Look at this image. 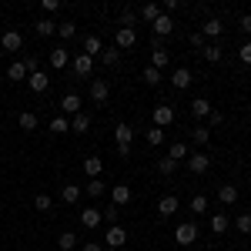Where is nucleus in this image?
I'll use <instances>...</instances> for the list:
<instances>
[{"instance_id": "nucleus-1", "label": "nucleus", "mask_w": 251, "mask_h": 251, "mask_svg": "<svg viewBox=\"0 0 251 251\" xmlns=\"http://www.w3.org/2000/svg\"><path fill=\"white\" fill-rule=\"evenodd\" d=\"M20 47H24V37H20L17 30H3L0 34V50L3 54H17Z\"/></svg>"}, {"instance_id": "nucleus-2", "label": "nucleus", "mask_w": 251, "mask_h": 251, "mask_svg": "<svg viewBox=\"0 0 251 251\" xmlns=\"http://www.w3.org/2000/svg\"><path fill=\"white\" fill-rule=\"evenodd\" d=\"M174 241H177V245H184V248H188V245H194V241H198V225H194V221H188V225H177Z\"/></svg>"}, {"instance_id": "nucleus-3", "label": "nucleus", "mask_w": 251, "mask_h": 251, "mask_svg": "<svg viewBox=\"0 0 251 251\" xmlns=\"http://www.w3.org/2000/svg\"><path fill=\"white\" fill-rule=\"evenodd\" d=\"M137 44V30L134 27H117V37H114V47L117 50H127Z\"/></svg>"}, {"instance_id": "nucleus-4", "label": "nucleus", "mask_w": 251, "mask_h": 251, "mask_svg": "<svg viewBox=\"0 0 251 251\" xmlns=\"http://www.w3.org/2000/svg\"><path fill=\"white\" fill-rule=\"evenodd\" d=\"M211 168V157L204 154V151H194V154H188V171L191 174H204Z\"/></svg>"}, {"instance_id": "nucleus-5", "label": "nucleus", "mask_w": 251, "mask_h": 251, "mask_svg": "<svg viewBox=\"0 0 251 251\" xmlns=\"http://www.w3.org/2000/svg\"><path fill=\"white\" fill-rule=\"evenodd\" d=\"M151 117H154V127H161V131H164L168 124H174V107H171V104H157Z\"/></svg>"}, {"instance_id": "nucleus-6", "label": "nucleus", "mask_w": 251, "mask_h": 251, "mask_svg": "<svg viewBox=\"0 0 251 251\" xmlns=\"http://www.w3.org/2000/svg\"><path fill=\"white\" fill-rule=\"evenodd\" d=\"M171 84L177 87V91H188V87L194 84V74L188 71V67H177V71L171 74Z\"/></svg>"}, {"instance_id": "nucleus-7", "label": "nucleus", "mask_w": 251, "mask_h": 251, "mask_svg": "<svg viewBox=\"0 0 251 251\" xmlns=\"http://www.w3.org/2000/svg\"><path fill=\"white\" fill-rule=\"evenodd\" d=\"M168 64H171V54H168V50L161 47V40H157L154 47H151V67H157V71H164Z\"/></svg>"}, {"instance_id": "nucleus-8", "label": "nucleus", "mask_w": 251, "mask_h": 251, "mask_svg": "<svg viewBox=\"0 0 251 251\" xmlns=\"http://www.w3.org/2000/svg\"><path fill=\"white\" fill-rule=\"evenodd\" d=\"M107 97H111V84L107 80H91V100L94 104H104Z\"/></svg>"}, {"instance_id": "nucleus-9", "label": "nucleus", "mask_w": 251, "mask_h": 251, "mask_svg": "<svg viewBox=\"0 0 251 251\" xmlns=\"http://www.w3.org/2000/svg\"><path fill=\"white\" fill-rule=\"evenodd\" d=\"M114 141H117V148H131V141H134V131H131V124H117L114 127Z\"/></svg>"}, {"instance_id": "nucleus-10", "label": "nucleus", "mask_w": 251, "mask_h": 251, "mask_svg": "<svg viewBox=\"0 0 251 251\" xmlns=\"http://www.w3.org/2000/svg\"><path fill=\"white\" fill-rule=\"evenodd\" d=\"M91 71H94V57L77 54V57H74V74H77V77H91Z\"/></svg>"}, {"instance_id": "nucleus-11", "label": "nucleus", "mask_w": 251, "mask_h": 251, "mask_svg": "<svg viewBox=\"0 0 251 251\" xmlns=\"http://www.w3.org/2000/svg\"><path fill=\"white\" fill-rule=\"evenodd\" d=\"M27 87H30L34 94H44V91L50 87V77H47L44 71H37V74H30V77H27Z\"/></svg>"}, {"instance_id": "nucleus-12", "label": "nucleus", "mask_w": 251, "mask_h": 251, "mask_svg": "<svg viewBox=\"0 0 251 251\" xmlns=\"http://www.w3.org/2000/svg\"><path fill=\"white\" fill-rule=\"evenodd\" d=\"M151 30H154L157 37H168V34H171V30H174V20L168 17V14H161V17H157L154 24H151Z\"/></svg>"}, {"instance_id": "nucleus-13", "label": "nucleus", "mask_w": 251, "mask_h": 251, "mask_svg": "<svg viewBox=\"0 0 251 251\" xmlns=\"http://www.w3.org/2000/svg\"><path fill=\"white\" fill-rule=\"evenodd\" d=\"M67 64H71L67 47H54V50H50V67H54V71H60V67H67Z\"/></svg>"}, {"instance_id": "nucleus-14", "label": "nucleus", "mask_w": 251, "mask_h": 251, "mask_svg": "<svg viewBox=\"0 0 251 251\" xmlns=\"http://www.w3.org/2000/svg\"><path fill=\"white\" fill-rule=\"evenodd\" d=\"M124 241H127V231L117 228V225H111V228H107V248H121Z\"/></svg>"}, {"instance_id": "nucleus-15", "label": "nucleus", "mask_w": 251, "mask_h": 251, "mask_svg": "<svg viewBox=\"0 0 251 251\" xmlns=\"http://www.w3.org/2000/svg\"><path fill=\"white\" fill-rule=\"evenodd\" d=\"M60 111L64 114H80V97L71 91V94H64V100H60Z\"/></svg>"}, {"instance_id": "nucleus-16", "label": "nucleus", "mask_w": 251, "mask_h": 251, "mask_svg": "<svg viewBox=\"0 0 251 251\" xmlns=\"http://www.w3.org/2000/svg\"><path fill=\"white\" fill-rule=\"evenodd\" d=\"M174 211H177V198H174V194H164V198L157 201V214L168 218V214H174Z\"/></svg>"}, {"instance_id": "nucleus-17", "label": "nucleus", "mask_w": 251, "mask_h": 251, "mask_svg": "<svg viewBox=\"0 0 251 251\" xmlns=\"http://www.w3.org/2000/svg\"><path fill=\"white\" fill-rule=\"evenodd\" d=\"M111 201H114L117 208L127 204V201H131V188H127V184H114V188H111Z\"/></svg>"}, {"instance_id": "nucleus-18", "label": "nucleus", "mask_w": 251, "mask_h": 251, "mask_svg": "<svg viewBox=\"0 0 251 251\" xmlns=\"http://www.w3.org/2000/svg\"><path fill=\"white\" fill-rule=\"evenodd\" d=\"M100 221H104V218H100L97 208H84V211H80V225H84V228H97Z\"/></svg>"}, {"instance_id": "nucleus-19", "label": "nucleus", "mask_w": 251, "mask_h": 251, "mask_svg": "<svg viewBox=\"0 0 251 251\" xmlns=\"http://www.w3.org/2000/svg\"><path fill=\"white\" fill-rule=\"evenodd\" d=\"M211 111H214V107L208 104V100H204V97H194V100H191V114L198 117V121H201V117H208Z\"/></svg>"}, {"instance_id": "nucleus-20", "label": "nucleus", "mask_w": 251, "mask_h": 251, "mask_svg": "<svg viewBox=\"0 0 251 251\" xmlns=\"http://www.w3.org/2000/svg\"><path fill=\"white\" fill-rule=\"evenodd\" d=\"M218 201H221V204H234V201H238V188H234V184H221V188H218Z\"/></svg>"}, {"instance_id": "nucleus-21", "label": "nucleus", "mask_w": 251, "mask_h": 251, "mask_svg": "<svg viewBox=\"0 0 251 251\" xmlns=\"http://www.w3.org/2000/svg\"><path fill=\"white\" fill-rule=\"evenodd\" d=\"M34 30H37L40 37H54V34H57V24H54V20H47V17H40L37 24H34Z\"/></svg>"}, {"instance_id": "nucleus-22", "label": "nucleus", "mask_w": 251, "mask_h": 251, "mask_svg": "<svg viewBox=\"0 0 251 251\" xmlns=\"http://www.w3.org/2000/svg\"><path fill=\"white\" fill-rule=\"evenodd\" d=\"M77 198H80L77 184H64V188H60V201H64V204H77Z\"/></svg>"}, {"instance_id": "nucleus-23", "label": "nucleus", "mask_w": 251, "mask_h": 251, "mask_svg": "<svg viewBox=\"0 0 251 251\" xmlns=\"http://www.w3.org/2000/svg\"><path fill=\"white\" fill-rule=\"evenodd\" d=\"M228 228H231L228 214H211V231H214V234H225Z\"/></svg>"}, {"instance_id": "nucleus-24", "label": "nucleus", "mask_w": 251, "mask_h": 251, "mask_svg": "<svg viewBox=\"0 0 251 251\" xmlns=\"http://www.w3.org/2000/svg\"><path fill=\"white\" fill-rule=\"evenodd\" d=\"M100 50H104L100 37H94V34H91V37H84V54H87V57H94V54H100Z\"/></svg>"}, {"instance_id": "nucleus-25", "label": "nucleus", "mask_w": 251, "mask_h": 251, "mask_svg": "<svg viewBox=\"0 0 251 251\" xmlns=\"http://www.w3.org/2000/svg\"><path fill=\"white\" fill-rule=\"evenodd\" d=\"M84 171H87V177H100L104 161H100V157H87V161H84Z\"/></svg>"}, {"instance_id": "nucleus-26", "label": "nucleus", "mask_w": 251, "mask_h": 251, "mask_svg": "<svg viewBox=\"0 0 251 251\" xmlns=\"http://www.w3.org/2000/svg\"><path fill=\"white\" fill-rule=\"evenodd\" d=\"M71 127H74L77 134H84V131L91 127V114H84V111H80V114H74V121H71Z\"/></svg>"}, {"instance_id": "nucleus-27", "label": "nucleus", "mask_w": 251, "mask_h": 251, "mask_svg": "<svg viewBox=\"0 0 251 251\" xmlns=\"http://www.w3.org/2000/svg\"><path fill=\"white\" fill-rule=\"evenodd\" d=\"M84 191L91 194V198H100V194L107 191V184H104V181H100V177H91V181H87V188H84Z\"/></svg>"}, {"instance_id": "nucleus-28", "label": "nucleus", "mask_w": 251, "mask_h": 251, "mask_svg": "<svg viewBox=\"0 0 251 251\" xmlns=\"http://www.w3.org/2000/svg\"><path fill=\"white\" fill-rule=\"evenodd\" d=\"M144 141H148L151 148H157V144H164V131H161V127H148V131H144Z\"/></svg>"}, {"instance_id": "nucleus-29", "label": "nucleus", "mask_w": 251, "mask_h": 251, "mask_svg": "<svg viewBox=\"0 0 251 251\" xmlns=\"http://www.w3.org/2000/svg\"><path fill=\"white\" fill-rule=\"evenodd\" d=\"M57 34H60L64 40L77 37V24H74V20H64V24H57Z\"/></svg>"}, {"instance_id": "nucleus-30", "label": "nucleus", "mask_w": 251, "mask_h": 251, "mask_svg": "<svg viewBox=\"0 0 251 251\" xmlns=\"http://www.w3.org/2000/svg\"><path fill=\"white\" fill-rule=\"evenodd\" d=\"M57 245H60L64 251H74V248H77V234H74V231H64V234L57 238Z\"/></svg>"}, {"instance_id": "nucleus-31", "label": "nucleus", "mask_w": 251, "mask_h": 251, "mask_svg": "<svg viewBox=\"0 0 251 251\" xmlns=\"http://www.w3.org/2000/svg\"><path fill=\"white\" fill-rule=\"evenodd\" d=\"M141 17L148 20V24H154V20L161 17V7H157V3H144V7H141Z\"/></svg>"}, {"instance_id": "nucleus-32", "label": "nucleus", "mask_w": 251, "mask_h": 251, "mask_svg": "<svg viewBox=\"0 0 251 251\" xmlns=\"http://www.w3.org/2000/svg\"><path fill=\"white\" fill-rule=\"evenodd\" d=\"M7 77H10V80H24V77H27V67H24L20 60H14V64L7 67Z\"/></svg>"}, {"instance_id": "nucleus-33", "label": "nucleus", "mask_w": 251, "mask_h": 251, "mask_svg": "<svg viewBox=\"0 0 251 251\" xmlns=\"http://www.w3.org/2000/svg\"><path fill=\"white\" fill-rule=\"evenodd\" d=\"M221 57H225V50H221L218 44H208V47H204V60H208V64H218Z\"/></svg>"}, {"instance_id": "nucleus-34", "label": "nucleus", "mask_w": 251, "mask_h": 251, "mask_svg": "<svg viewBox=\"0 0 251 251\" xmlns=\"http://www.w3.org/2000/svg\"><path fill=\"white\" fill-rule=\"evenodd\" d=\"M100 60H104L107 67H114L117 60H121V50H117V47H104V50H100Z\"/></svg>"}, {"instance_id": "nucleus-35", "label": "nucleus", "mask_w": 251, "mask_h": 251, "mask_svg": "<svg viewBox=\"0 0 251 251\" xmlns=\"http://www.w3.org/2000/svg\"><path fill=\"white\" fill-rule=\"evenodd\" d=\"M141 77H144V84L157 87V84H161V71H157V67H144V71H141Z\"/></svg>"}, {"instance_id": "nucleus-36", "label": "nucleus", "mask_w": 251, "mask_h": 251, "mask_svg": "<svg viewBox=\"0 0 251 251\" xmlns=\"http://www.w3.org/2000/svg\"><path fill=\"white\" fill-rule=\"evenodd\" d=\"M168 157H171V161H184V157H188V144H184V141H174Z\"/></svg>"}, {"instance_id": "nucleus-37", "label": "nucleus", "mask_w": 251, "mask_h": 251, "mask_svg": "<svg viewBox=\"0 0 251 251\" xmlns=\"http://www.w3.org/2000/svg\"><path fill=\"white\" fill-rule=\"evenodd\" d=\"M17 121H20V127H24V131H34V127H37V114H34V111H24Z\"/></svg>"}, {"instance_id": "nucleus-38", "label": "nucleus", "mask_w": 251, "mask_h": 251, "mask_svg": "<svg viewBox=\"0 0 251 251\" xmlns=\"http://www.w3.org/2000/svg\"><path fill=\"white\" fill-rule=\"evenodd\" d=\"M221 30H225V27H221V20H218V17H211L208 24H204V30H201V34H204V37H218Z\"/></svg>"}, {"instance_id": "nucleus-39", "label": "nucleus", "mask_w": 251, "mask_h": 251, "mask_svg": "<svg viewBox=\"0 0 251 251\" xmlns=\"http://www.w3.org/2000/svg\"><path fill=\"white\" fill-rule=\"evenodd\" d=\"M50 131H54V134L71 131V121H67V117H50Z\"/></svg>"}, {"instance_id": "nucleus-40", "label": "nucleus", "mask_w": 251, "mask_h": 251, "mask_svg": "<svg viewBox=\"0 0 251 251\" xmlns=\"http://www.w3.org/2000/svg\"><path fill=\"white\" fill-rule=\"evenodd\" d=\"M191 211L194 214H204V211H208V198H204V194H194V198H191Z\"/></svg>"}, {"instance_id": "nucleus-41", "label": "nucleus", "mask_w": 251, "mask_h": 251, "mask_svg": "<svg viewBox=\"0 0 251 251\" xmlns=\"http://www.w3.org/2000/svg\"><path fill=\"white\" fill-rule=\"evenodd\" d=\"M191 141H194V144H208V141H211V131H208V127H194Z\"/></svg>"}, {"instance_id": "nucleus-42", "label": "nucleus", "mask_w": 251, "mask_h": 251, "mask_svg": "<svg viewBox=\"0 0 251 251\" xmlns=\"http://www.w3.org/2000/svg\"><path fill=\"white\" fill-rule=\"evenodd\" d=\"M234 228L241 234H251V214H238V218H234Z\"/></svg>"}, {"instance_id": "nucleus-43", "label": "nucleus", "mask_w": 251, "mask_h": 251, "mask_svg": "<svg viewBox=\"0 0 251 251\" xmlns=\"http://www.w3.org/2000/svg\"><path fill=\"white\" fill-rule=\"evenodd\" d=\"M174 168H177V161H171V157H161L157 161V174H174Z\"/></svg>"}, {"instance_id": "nucleus-44", "label": "nucleus", "mask_w": 251, "mask_h": 251, "mask_svg": "<svg viewBox=\"0 0 251 251\" xmlns=\"http://www.w3.org/2000/svg\"><path fill=\"white\" fill-rule=\"evenodd\" d=\"M34 208H37V211H50V198H47V194H37V198H34Z\"/></svg>"}, {"instance_id": "nucleus-45", "label": "nucleus", "mask_w": 251, "mask_h": 251, "mask_svg": "<svg viewBox=\"0 0 251 251\" xmlns=\"http://www.w3.org/2000/svg\"><path fill=\"white\" fill-rule=\"evenodd\" d=\"M20 64H24V67H27V77H30V74H37V71H40L37 57H24V60H20Z\"/></svg>"}, {"instance_id": "nucleus-46", "label": "nucleus", "mask_w": 251, "mask_h": 251, "mask_svg": "<svg viewBox=\"0 0 251 251\" xmlns=\"http://www.w3.org/2000/svg\"><path fill=\"white\" fill-rule=\"evenodd\" d=\"M177 7H181V3H177V0H164V3H161V14H174V10H177Z\"/></svg>"}, {"instance_id": "nucleus-47", "label": "nucleus", "mask_w": 251, "mask_h": 251, "mask_svg": "<svg viewBox=\"0 0 251 251\" xmlns=\"http://www.w3.org/2000/svg\"><path fill=\"white\" fill-rule=\"evenodd\" d=\"M221 121H225V114H221V111H211V114H208V124H211V127H218Z\"/></svg>"}, {"instance_id": "nucleus-48", "label": "nucleus", "mask_w": 251, "mask_h": 251, "mask_svg": "<svg viewBox=\"0 0 251 251\" xmlns=\"http://www.w3.org/2000/svg\"><path fill=\"white\" fill-rule=\"evenodd\" d=\"M100 218H107V221H117V204H107V211H100Z\"/></svg>"}, {"instance_id": "nucleus-49", "label": "nucleus", "mask_w": 251, "mask_h": 251, "mask_svg": "<svg viewBox=\"0 0 251 251\" xmlns=\"http://www.w3.org/2000/svg\"><path fill=\"white\" fill-rule=\"evenodd\" d=\"M188 44H191V47H204V34H191Z\"/></svg>"}, {"instance_id": "nucleus-50", "label": "nucleus", "mask_w": 251, "mask_h": 251, "mask_svg": "<svg viewBox=\"0 0 251 251\" xmlns=\"http://www.w3.org/2000/svg\"><path fill=\"white\" fill-rule=\"evenodd\" d=\"M44 10H47V14H54V10H60V0H44Z\"/></svg>"}, {"instance_id": "nucleus-51", "label": "nucleus", "mask_w": 251, "mask_h": 251, "mask_svg": "<svg viewBox=\"0 0 251 251\" xmlns=\"http://www.w3.org/2000/svg\"><path fill=\"white\" fill-rule=\"evenodd\" d=\"M241 64H251V44L241 47Z\"/></svg>"}, {"instance_id": "nucleus-52", "label": "nucleus", "mask_w": 251, "mask_h": 251, "mask_svg": "<svg viewBox=\"0 0 251 251\" xmlns=\"http://www.w3.org/2000/svg\"><path fill=\"white\" fill-rule=\"evenodd\" d=\"M241 30H245V34H251V14H245V17H241Z\"/></svg>"}, {"instance_id": "nucleus-53", "label": "nucleus", "mask_w": 251, "mask_h": 251, "mask_svg": "<svg viewBox=\"0 0 251 251\" xmlns=\"http://www.w3.org/2000/svg\"><path fill=\"white\" fill-rule=\"evenodd\" d=\"M80 251H104V248H100L97 241H87V245H84V248H80Z\"/></svg>"}, {"instance_id": "nucleus-54", "label": "nucleus", "mask_w": 251, "mask_h": 251, "mask_svg": "<svg viewBox=\"0 0 251 251\" xmlns=\"http://www.w3.org/2000/svg\"><path fill=\"white\" fill-rule=\"evenodd\" d=\"M0 57H3V50H0Z\"/></svg>"}, {"instance_id": "nucleus-55", "label": "nucleus", "mask_w": 251, "mask_h": 251, "mask_svg": "<svg viewBox=\"0 0 251 251\" xmlns=\"http://www.w3.org/2000/svg\"><path fill=\"white\" fill-rule=\"evenodd\" d=\"M0 34H3V27H0Z\"/></svg>"}]
</instances>
